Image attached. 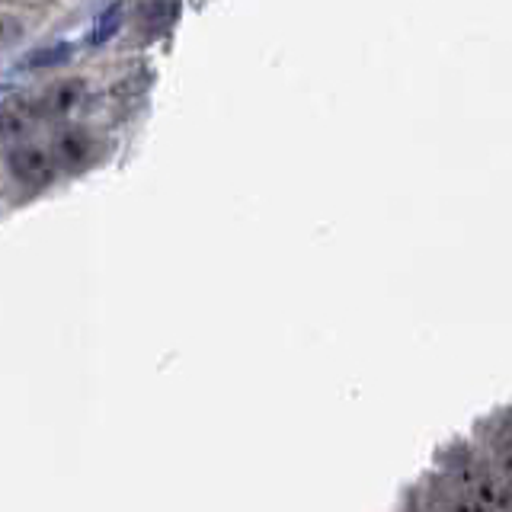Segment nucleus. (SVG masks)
Segmentation results:
<instances>
[{
	"label": "nucleus",
	"instance_id": "nucleus-3",
	"mask_svg": "<svg viewBox=\"0 0 512 512\" xmlns=\"http://www.w3.org/2000/svg\"><path fill=\"white\" fill-rule=\"evenodd\" d=\"M58 154L64 157V164L80 167L93 154V141H90L87 132H68L58 141Z\"/></svg>",
	"mask_w": 512,
	"mask_h": 512
},
{
	"label": "nucleus",
	"instance_id": "nucleus-1",
	"mask_svg": "<svg viewBox=\"0 0 512 512\" xmlns=\"http://www.w3.org/2000/svg\"><path fill=\"white\" fill-rule=\"evenodd\" d=\"M7 167L16 180L26 186H45V183H52V176H55L52 157H48V151H42L39 144H16L7 154Z\"/></svg>",
	"mask_w": 512,
	"mask_h": 512
},
{
	"label": "nucleus",
	"instance_id": "nucleus-2",
	"mask_svg": "<svg viewBox=\"0 0 512 512\" xmlns=\"http://www.w3.org/2000/svg\"><path fill=\"white\" fill-rule=\"evenodd\" d=\"M80 93H84V80H61V84H55L45 93L42 112H48V116H64L68 109H74Z\"/></svg>",
	"mask_w": 512,
	"mask_h": 512
},
{
	"label": "nucleus",
	"instance_id": "nucleus-5",
	"mask_svg": "<svg viewBox=\"0 0 512 512\" xmlns=\"http://www.w3.org/2000/svg\"><path fill=\"white\" fill-rule=\"evenodd\" d=\"M119 20H122V4H109V7L103 10L100 20H96V29H93L90 42H93V45H106V42L119 32Z\"/></svg>",
	"mask_w": 512,
	"mask_h": 512
},
{
	"label": "nucleus",
	"instance_id": "nucleus-6",
	"mask_svg": "<svg viewBox=\"0 0 512 512\" xmlns=\"http://www.w3.org/2000/svg\"><path fill=\"white\" fill-rule=\"evenodd\" d=\"M496 458H500V468H503V477L512 484V423H506L500 432H496Z\"/></svg>",
	"mask_w": 512,
	"mask_h": 512
},
{
	"label": "nucleus",
	"instance_id": "nucleus-7",
	"mask_svg": "<svg viewBox=\"0 0 512 512\" xmlns=\"http://www.w3.org/2000/svg\"><path fill=\"white\" fill-rule=\"evenodd\" d=\"M439 512H490V509L480 506L477 500H468V496H442Z\"/></svg>",
	"mask_w": 512,
	"mask_h": 512
},
{
	"label": "nucleus",
	"instance_id": "nucleus-4",
	"mask_svg": "<svg viewBox=\"0 0 512 512\" xmlns=\"http://www.w3.org/2000/svg\"><path fill=\"white\" fill-rule=\"evenodd\" d=\"M71 52L74 48L71 45H45V48H36V52H32L20 68H58V64H64L71 58Z\"/></svg>",
	"mask_w": 512,
	"mask_h": 512
}]
</instances>
